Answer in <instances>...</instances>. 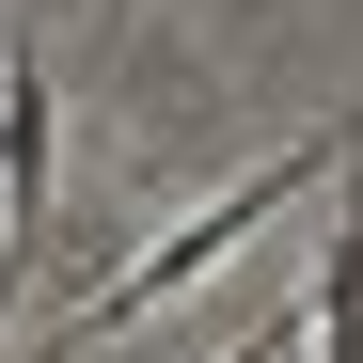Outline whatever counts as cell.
Returning <instances> with one entry per match:
<instances>
[{"label":"cell","mask_w":363,"mask_h":363,"mask_svg":"<svg viewBox=\"0 0 363 363\" xmlns=\"http://www.w3.org/2000/svg\"><path fill=\"white\" fill-rule=\"evenodd\" d=\"M300 332H316V363H363V127H347V206H332L316 284H300Z\"/></svg>","instance_id":"obj_2"},{"label":"cell","mask_w":363,"mask_h":363,"mask_svg":"<svg viewBox=\"0 0 363 363\" xmlns=\"http://www.w3.org/2000/svg\"><path fill=\"white\" fill-rule=\"evenodd\" d=\"M300 190H316V143H284V158H253V174L221 190V206H190V221L158 237V253H127V269H111V284L79 300V316H64V347H95V332H143L158 300H190L206 269H237V253H253V237H269V221H284Z\"/></svg>","instance_id":"obj_1"},{"label":"cell","mask_w":363,"mask_h":363,"mask_svg":"<svg viewBox=\"0 0 363 363\" xmlns=\"http://www.w3.org/2000/svg\"><path fill=\"white\" fill-rule=\"evenodd\" d=\"M127 16H143V0H95V32H127Z\"/></svg>","instance_id":"obj_3"}]
</instances>
